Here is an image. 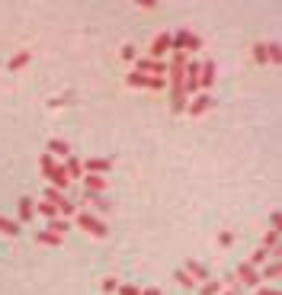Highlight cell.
Wrapping results in <instances>:
<instances>
[{"label": "cell", "mask_w": 282, "mask_h": 295, "mask_svg": "<svg viewBox=\"0 0 282 295\" xmlns=\"http://www.w3.org/2000/svg\"><path fill=\"white\" fill-rule=\"evenodd\" d=\"M225 285L222 282H215V279H208V282H202V289H199V295H218Z\"/></svg>", "instance_id": "obj_23"}, {"label": "cell", "mask_w": 282, "mask_h": 295, "mask_svg": "<svg viewBox=\"0 0 282 295\" xmlns=\"http://www.w3.org/2000/svg\"><path fill=\"white\" fill-rule=\"evenodd\" d=\"M257 295H279V289H276V285H260Z\"/></svg>", "instance_id": "obj_35"}, {"label": "cell", "mask_w": 282, "mask_h": 295, "mask_svg": "<svg viewBox=\"0 0 282 295\" xmlns=\"http://www.w3.org/2000/svg\"><path fill=\"white\" fill-rule=\"evenodd\" d=\"M106 186H109V183H106V177H96V173H84V189H87V193H103Z\"/></svg>", "instance_id": "obj_10"}, {"label": "cell", "mask_w": 282, "mask_h": 295, "mask_svg": "<svg viewBox=\"0 0 282 295\" xmlns=\"http://www.w3.org/2000/svg\"><path fill=\"white\" fill-rule=\"evenodd\" d=\"M70 228V222H64V218H55V222H48V228L45 231H51V234H64Z\"/></svg>", "instance_id": "obj_24"}, {"label": "cell", "mask_w": 282, "mask_h": 295, "mask_svg": "<svg viewBox=\"0 0 282 295\" xmlns=\"http://www.w3.org/2000/svg\"><path fill=\"white\" fill-rule=\"evenodd\" d=\"M122 58H125V61H135V45H122Z\"/></svg>", "instance_id": "obj_34"}, {"label": "cell", "mask_w": 282, "mask_h": 295, "mask_svg": "<svg viewBox=\"0 0 282 295\" xmlns=\"http://www.w3.org/2000/svg\"><path fill=\"white\" fill-rule=\"evenodd\" d=\"M279 55H282V48H279V42H266V58L272 64H279Z\"/></svg>", "instance_id": "obj_27"}, {"label": "cell", "mask_w": 282, "mask_h": 295, "mask_svg": "<svg viewBox=\"0 0 282 295\" xmlns=\"http://www.w3.org/2000/svg\"><path fill=\"white\" fill-rule=\"evenodd\" d=\"M260 273V279H279V263L272 260V263H266L263 270H257Z\"/></svg>", "instance_id": "obj_20"}, {"label": "cell", "mask_w": 282, "mask_h": 295, "mask_svg": "<svg viewBox=\"0 0 282 295\" xmlns=\"http://www.w3.org/2000/svg\"><path fill=\"white\" fill-rule=\"evenodd\" d=\"M167 51H170V32H161V36L151 42V58L154 61H164Z\"/></svg>", "instance_id": "obj_6"}, {"label": "cell", "mask_w": 282, "mask_h": 295, "mask_svg": "<svg viewBox=\"0 0 282 295\" xmlns=\"http://www.w3.org/2000/svg\"><path fill=\"white\" fill-rule=\"evenodd\" d=\"M237 276H241V282H247V285H260V282H263L260 273L253 270L250 263H241V266H237Z\"/></svg>", "instance_id": "obj_11"}, {"label": "cell", "mask_w": 282, "mask_h": 295, "mask_svg": "<svg viewBox=\"0 0 282 295\" xmlns=\"http://www.w3.org/2000/svg\"><path fill=\"white\" fill-rule=\"evenodd\" d=\"M77 225H81V228L87 231V234H93V238H109V228H106V225L96 218V215H90V212H77Z\"/></svg>", "instance_id": "obj_3"}, {"label": "cell", "mask_w": 282, "mask_h": 295, "mask_svg": "<svg viewBox=\"0 0 282 295\" xmlns=\"http://www.w3.org/2000/svg\"><path fill=\"white\" fill-rule=\"evenodd\" d=\"M141 295H161V289H157V285H148V289H141Z\"/></svg>", "instance_id": "obj_37"}, {"label": "cell", "mask_w": 282, "mask_h": 295, "mask_svg": "<svg viewBox=\"0 0 282 295\" xmlns=\"http://www.w3.org/2000/svg\"><path fill=\"white\" fill-rule=\"evenodd\" d=\"M119 295H141V289L131 282H119Z\"/></svg>", "instance_id": "obj_32"}, {"label": "cell", "mask_w": 282, "mask_h": 295, "mask_svg": "<svg viewBox=\"0 0 282 295\" xmlns=\"http://www.w3.org/2000/svg\"><path fill=\"white\" fill-rule=\"evenodd\" d=\"M0 234H10V238H16V234H20V225L10 222L7 215H0Z\"/></svg>", "instance_id": "obj_18"}, {"label": "cell", "mask_w": 282, "mask_h": 295, "mask_svg": "<svg viewBox=\"0 0 282 295\" xmlns=\"http://www.w3.org/2000/svg\"><path fill=\"white\" fill-rule=\"evenodd\" d=\"M35 209H39L42 215H45V218H48V222H55V218H58V209H55V205H51V202H45V199H42V202H39V205H35Z\"/></svg>", "instance_id": "obj_22"}, {"label": "cell", "mask_w": 282, "mask_h": 295, "mask_svg": "<svg viewBox=\"0 0 282 295\" xmlns=\"http://www.w3.org/2000/svg\"><path fill=\"white\" fill-rule=\"evenodd\" d=\"M253 61H257V64H266L269 61V58H266V45H263V42L253 45Z\"/></svg>", "instance_id": "obj_29"}, {"label": "cell", "mask_w": 282, "mask_h": 295, "mask_svg": "<svg viewBox=\"0 0 282 295\" xmlns=\"http://www.w3.org/2000/svg\"><path fill=\"white\" fill-rule=\"evenodd\" d=\"M212 84H215V61H205V64L199 67V87L208 93V90H212Z\"/></svg>", "instance_id": "obj_8"}, {"label": "cell", "mask_w": 282, "mask_h": 295, "mask_svg": "<svg viewBox=\"0 0 282 295\" xmlns=\"http://www.w3.org/2000/svg\"><path fill=\"white\" fill-rule=\"evenodd\" d=\"M173 276H176V282H180V285H186V289H192V285H196V279H192V276H189L186 270H176Z\"/></svg>", "instance_id": "obj_30"}, {"label": "cell", "mask_w": 282, "mask_h": 295, "mask_svg": "<svg viewBox=\"0 0 282 295\" xmlns=\"http://www.w3.org/2000/svg\"><path fill=\"white\" fill-rule=\"evenodd\" d=\"M183 270H186L196 282H208V279H212V273H208L202 263H196V260H186V266H183Z\"/></svg>", "instance_id": "obj_9"}, {"label": "cell", "mask_w": 282, "mask_h": 295, "mask_svg": "<svg viewBox=\"0 0 282 295\" xmlns=\"http://www.w3.org/2000/svg\"><path fill=\"white\" fill-rule=\"evenodd\" d=\"M42 170H45V177H48L51 189H58V193H64V186L70 183V180H67L64 167H61V164H55V158H51V154H42Z\"/></svg>", "instance_id": "obj_1"}, {"label": "cell", "mask_w": 282, "mask_h": 295, "mask_svg": "<svg viewBox=\"0 0 282 295\" xmlns=\"http://www.w3.org/2000/svg\"><path fill=\"white\" fill-rule=\"evenodd\" d=\"M170 48L173 51H196V48H202V39L196 36V32H189V29H180V32H173L170 36Z\"/></svg>", "instance_id": "obj_2"}, {"label": "cell", "mask_w": 282, "mask_h": 295, "mask_svg": "<svg viewBox=\"0 0 282 295\" xmlns=\"http://www.w3.org/2000/svg\"><path fill=\"white\" fill-rule=\"evenodd\" d=\"M32 212H35V205H32V199H29V196H23V199H20V222L26 225V222H29V218H32Z\"/></svg>", "instance_id": "obj_16"}, {"label": "cell", "mask_w": 282, "mask_h": 295, "mask_svg": "<svg viewBox=\"0 0 282 295\" xmlns=\"http://www.w3.org/2000/svg\"><path fill=\"white\" fill-rule=\"evenodd\" d=\"M81 167H84L87 173H96V177H100L103 170H112V158H87Z\"/></svg>", "instance_id": "obj_7"}, {"label": "cell", "mask_w": 282, "mask_h": 295, "mask_svg": "<svg viewBox=\"0 0 282 295\" xmlns=\"http://www.w3.org/2000/svg\"><path fill=\"white\" fill-rule=\"evenodd\" d=\"M225 295H241V292H234V289H228V292H225Z\"/></svg>", "instance_id": "obj_38"}, {"label": "cell", "mask_w": 282, "mask_h": 295, "mask_svg": "<svg viewBox=\"0 0 282 295\" xmlns=\"http://www.w3.org/2000/svg\"><path fill=\"white\" fill-rule=\"evenodd\" d=\"M35 241H39V244H48V247H58V244H61V234H51V231H39V234H35Z\"/></svg>", "instance_id": "obj_17"}, {"label": "cell", "mask_w": 282, "mask_h": 295, "mask_svg": "<svg viewBox=\"0 0 282 295\" xmlns=\"http://www.w3.org/2000/svg\"><path fill=\"white\" fill-rule=\"evenodd\" d=\"M260 247H266L269 254H272V250L279 247V231H272V228H269V231H266V238H263V244H260Z\"/></svg>", "instance_id": "obj_21"}, {"label": "cell", "mask_w": 282, "mask_h": 295, "mask_svg": "<svg viewBox=\"0 0 282 295\" xmlns=\"http://www.w3.org/2000/svg\"><path fill=\"white\" fill-rule=\"evenodd\" d=\"M45 202H51V205L58 209V205L64 202V193H58V189H51V186H48V189H45Z\"/></svg>", "instance_id": "obj_28"}, {"label": "cell", "mask_w": 282, "mask_h": 295, "mask_svg": "<svg viewBox=\"0 0 282 295\" xmlns=\"http://www.w3.org/2000/svg\"><path fill=\"white\" fill-rule=\"evenodd\" d=\"M45 148H48L51 158H55V154H58V158H70V144H67V141H61V138H51Z\"/></svg>", "instance_id": "obj_14"}, {"label": "cell", "mask_w": 282, "mask_h": 295, "mask_svg": "<svg viewBox=\"0 0 282 295\" xmlns=\"http://www.w3.org/2000/svg\"><path fill=\"white\" fill-rule=\"evenodd\" d=\"M266 257H269V250H266V247H257V250H253V257L247 260V263H250L253 270H257V266H263V263H266Z\"/></svg>", "instance_id": "obj_19"}, {"label": "cell", "mask_w": 282, "mask_h": 295, "mask_svg": "<svg viewBox=\"0 0 282 295\" xmlns=\"http://www.w3.org/2000/svg\"><path fill=\"white\" fill-rule=\"evenodd\" d=\"M218 244H222V247H231V244H234V231H222V234H218Z\"/></svg>", "instance_id": "obj_33"}, {"label": "cell", "mask_w": 282, "mask_h": 295, "mask_svg": "<svg viewBox=\"0 0 282 295\" xmlns=\"http://www.w3.org/2000/svg\"><path fill=\"white\" fill-rule=\"evenodd\" d=\"M61 167H64L67 180H81V177H84V167H81V161H77L74 154H70V158H64V164H61Z\"/></svg>", "instance_id": "obj_12"}, {"label": "cell", "mask_w": 282, "mask_h": 295, "mask_svg": "<svg viewBox=\"0 0 282 295\" xmlns=\"http://www.w3.org/2000/svg\"><path fill=\"white\" fill-rule=\"evenodd\" d=\"M135 71H138V74H148V77H164V74H167V61L141 58V61H135Z\"/></svg>", "instance_id": "obj_5"}, {"label": "cell", "mask_w": 282, "mask_h": 295, "mask_svg": "<svg viewBox=\"0 0 282 295\" xmlns=\"http://www.w3.org/2000/svg\"><path fill=\"white\" fill-rule=\"evenodd\" d=\"M269 228L279 231V212H269Z\"/></svg>", "instance_id": "obj_36"}, {"label": "cell", "mask_w": 282, "mask_h": 295, "mask_svg": "<svg viewBox=\"0 0 282 295\" xmlns=\"http://www.w3.org/2000/svg\"><path fill=\"white\" fill-rule=\"evenodd\" d=\"M208 106H212V97H208V93H196V100L189 103V116H202Z\"/></svg>", "instance_id": "obj_13"}, {"label": "cell", "mask_w": 282, "mask_h": 295, "mask_svg": "<svg viewBox=\"0 0 282 295\" xmlns=\"http://www.w3.org/2000/svg\"><path fill=\"white\" fill-rule=\"evenodd\" d=\"M87 199H93V205L100 212H109V199H103V193H87Z\"/></svg>", "instance_id": "obj_25"}, {"label": "cell", "mask_w": 282, "mask_h": 295, "mask_svg": "<svg viewBox=\"0 0 282 295\" xmlns=\"http://www.w3.org/2000/svg\"><path fill=\"white\" fill-rule=\"evenodd\" d=\"M29 61H32V51H20V55L10 58V64H7V67H10V71H20V67H26Z\"/></svg>", "instance_id": "obj_15"}, {"label": "cell", "mask_w": 282, "mask_h": 295, "mask_svg": "<svg viewBox=\"0 0 282 295\" xmlns=\"http://www.w3.org/2000/svg\"><path fill=\"white\" fill-rule=\"evenodd\" d=\"M103 292H106V295H109V292H119V279H116V276H106V279H103Z\"/></svg>", "instance_id": "obj_31"}, {"label": "cell", "mask_w": 282, "mask_h": 295, "mask_svg": "<svg viewBox=\"0 0 282 295\" xmlns=\"http://www.w3.org/2000/svg\"><path fill=\"white\" fill-rule=\"evenodd\" d=\"M125 84H128V87H145V90H164V87H167V77H148V74L131 71V74L125 77Z\"/></svg>", "instance_id": "obj_4"}, {"label": "cell", "mask_w": 282, "mask_h": 295, "mask_svg": "<svg viewBox=\"0 0 282 295\" xmlns=\"http://www.w3.org/2000/svg\"><path fill=\"white\" fill-rule=\"evenodd\" d=\"M58 209H61V218H64V222H70V215H77V205L70 202V199H64V202H61Z\"/></svg>", "instance_id": "obj_26"}]
</instances>
